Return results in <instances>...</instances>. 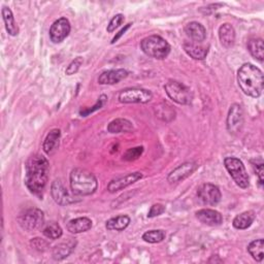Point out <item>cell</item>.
Wrapping results in <instances>:
<instances>
[{"mask_svg": "<svg viewBox=\"0 0 264 264\" xmlns=\"http://www.w3.org/2000/svg\"><path fill=\"white\" fill-rule=\"evenodd\" d=\"M60 139L61 131L59 129H53L49 132L43 144V149L47 155L51 156L56 153L60 145Z\"/></svg>", "mask_w": 264, "mask_h": 264, "instance_id": "17", "label": "cell"}, {"mask_svg": "<svg viewBox=\"0 0 264 264\" xmlns=\"http://www.w3.org/2000/svg\"><path fill=\"white\" fill-rule=\"evenodd\" d=\"M132 129H134V125L127 119H116L107 126L109 134H122V132H129Z\"/></svg>", "mask_w": 264, "mask_h": 264, "instance_id": "22", "label": "cell"}, {"mask_svg": "<svg viewBox=\"0 0 264 264\" xmlns=\"http://www.w3.org/2000/svg\"><path fill=\"white\" fill-rule=\"evenodd\" d=\"M43 233L46 237L50 239H58L62 236L63 230L61 226L56 222H49L45 224L43 228Z\"/></svg>", "mask_w": 264, "mask_h": 264, "instance_id": "29", "label": "cell"}, {"mask_svg": "<svg viewBox=\"0 0 264 264\" xmlns=\"http://www.w3.org/2000/svg\"><path fill=\"white\" fill-rule=\"evenodd\" d=\"M18 222L24 230L33 231L42 228L45 225V215L40 209H29L20 215Z\"/></svg>", "mask_w": 264, "mask_h": 264, "instance_id": "7", "label": "cell"}, {"mask_svg": "<svg viewBox=\"0 0 264 264\" xmlns=\"http://www.w3.org/2000/svg\"><path fill=\"white\" fill-rule=\"evenodd\" d=\"M51 194H52V197L55 200V202L62 206L72 204V203L80 201L79 199H76V197H73L69 193V191L67 190L65 185L60 180H55L53 182V184L51 186Z\"/></svg>", "mask_w": 264, "mask_h": 264, "instance_id": "9", "label": "cell"}, {"mask_svg": "<svg viewBox=\"0 0 264 264\" xmlns=\"http://www.w3.org/2000/svg\"><path fill=\"white\" fill-rule=\"evenodd\" d=\"M164 212H165V206H164L163 204H160V203L154 204V205H152L151 210L149 211L148 218H154V217L160 216V215H162Z\"/></svg>", "mask_w": 264, "mask_h": 264, "instance_id": "36", "label": "cell"}, {"mask_svg": "<svg viewBox=\"0 0 264 264\" xmlns=\"http://www.w3.org/2000/svg\"><path fill=\"white\" fill-rule=\"evenodd\" d=\"M143 52L154 59H165L171 53L169 44L159 35H150L144 39L141 43Z\"/></svg>", "mask_w": 264, "mask_h": 264, "instance_id": "4", "label": "cell"}, {"mask_svg": "<svg viewBox=\"0 0 264 264\" xmlns=\"http://www.w3.org/2000/svg\"><path fill=\"white\" fill-rule=\"evenodd\" d=\"M3 17H4V21H5V25L8 33L12 36L18 35L19 27L15 21V17L10 8H7V7L3 8Z\"/></svg>", "mask_w": 264, "mask_h": 264, "instance_id": "24", "label": "cell"}, {"mask_svg": "<svg viewBox=\"0 0 264 264\" xmlns=\"http://www.w3.org/2000/svg\"><path fill=\"white\" fill-rule=\"evenodd\" d=\"M253 167H254V171L256 173V175L258 176V180H259V183L260 185L262 186L263 185V174H264V169H263V162L261 161L260 163H255L253 164Z\"/></svg>", "mask_w": 264, "mask_h": 264, "instance_id": "37", "label": "cell"}, {"mask_svg": "<svg viewBox=\"0 0 264 264\" xmlns=\"http://www.w3.org/2000/svg\"><path fill=\"white\" fill-rule=\"evenodd\" d=\"M196 218L203 224L208 226H219L223 223L222 215L211 209H203L196 212Z\"/></svg>", "mask_w": 264, "mask_h": 264, "instance_id": "15", "label": "cell"}, {"mask_svg": "<svg viewBox=\"0 0 264 264\" xmlns=\"http://www.w3.org/2000/svg\"><path fill=\"white\" fill-rule=\"evenodd\" d=\"M97 179L87 169L74 168L70 174V187L72 193L79 196H88L97 190Z\"/></svg>", "mask_w": 264, "mask_h": 264, "instance_id": "3", "label": "cell"}, {"mask_svg": "<svg viewBox=\"0 0 264 264\" xmlns=\"http://www.w3.org/2000/svg\"><path fill=\"white\" fill-rule=\"evenodd\" d=\"M128 77V71L126 69H112L102 72L98 78V83L100 85H115L123 81Z\"/></svg>", "mask_w": 264, "mask_h": 264, "instance_id": "16", "label": "cell"}, {"mask_svg": "<svg viewBox=\"0 0 264 264\" xmlns=\"http://www.w3.org/2000/svg\"><path fill=\"white\" fill-rule=\"evenodd\" d=\"M158 109H159V111H158V117L163 118L164 115H167V116L171 117V119H175L176 111H175V109H174L171 105H168V104L165 103L164 106H161V105L158 106ZM167 121H168V119H167Z\"/></svg>", "mask_w": 264, "mask_h": 264, "instance_id": "34", "label": "cell"}, {"mask_svg": "<svg viewBox=\"0 0 264 264\" xmlns=\"http://www.w3.org/2000/svg\"><path fill=\"white\" fill-rule=\"evenodd\" d=\"M243 125V110L241 105L234 103L230 106L227 116V130L230 135H236Z\"/></svg>", "mask_w": 264, "mask_h": 264, "instance_id": "11", "label": "cell"}, {"mask_svg": "<svg viewBox=\"0 0 264 264\" xmlns=\"http://www.w3.org/2000/svg\"><path fill=\"white\" fill-rule=\"evenodd\" d=\"M130 25H131V24H127V25L125 26V28H123V29H122V30H121V31H120V32H119V33H118V34H117V35H116V36L112 39V41H111V44L116 43V42H117V41H118V40H119V39H120V37H121V36H122V35H123L125 32H126V30H127V29L130 27Z\"/></svg>", "mask_w": 264, "mask_h": 264, "instance_id": "39", "label": "cell"}, {"mask_svg": "<svg viewBox=\"0 0 264 264\" xmlns=\"http://www.w3.org/2000/svg\"><path fill=\"white\" fill-rule=\"evenodd\" d=\"M237 83L246 95L258 98L263 91V72L255 65L246 63L237 71Z\"/></svg>", "mask_w": 264, "mask_h": 264, "instance_id": "2", "label": "cell"}, {"mask_svg": "<svg viewBox=\"0 0 264 264\" xmlns=\"http://www.w3.org/2000/svg\"><path fill=\"white\" fill-rule=\"evenodd\" d=\"M184 50L191 58H193L195 60L205 59L208 56V53H209L206 48L196 45V44H193V43L184 44Z\"/></svg>", "mask_w": 264, "mask_h": 264, "instance_id": "26", "label": "cell"}, {"mask_svg": "<svg viewBox=\"0 0 264 264\" xmlns=\"http://www.w3.org/2000/svg\"><path fill=\"white\" fill-rule=\"evenodd\" d=\"M165 238V232L161 229L150 230L143 234V239L150 243H158L161 242Z\"/></svg>", "mask_w": 264, "mask_h": 264, "instance_id": "30", "label": "cell"}, {"mask_svg": "<svg viewBox=\"0 0 264 264\" xmlns=\"http://www.w3.org/2000/svg\"><path fill=\"white\" fill-rule=\"evenodd\" d=\"M185 33L193 42L201 43L206 37L205 28L198 22H190L185 26Z\"/></svg>", "mask_w": 264, "mask_h": 264, "instance_id": "18", "label": "cell"}, {"mask_svg": "<svg viewBox=\"0 0 264 264\" xmlns=\"http://www.w3.org/2000/svg\"><path fill=\"white\" fill-rule=\"evenodd\" d=\"M198 199L205 205H216L221 201L222 194L220 189L210 183L201 185L197 190Z\"/></svg>", "mask_w": 264, "mask_h": 264, "instance_id": "10", "label": "cell"}, {"mask_svg": "<svg viewBox=\"0 0 264 264\" xmlns=\"http://www.w3.org/2000/svg\"><path fill=\"white\" fill-rule=\"evenodd\" d=\"M248 50L255 59H257L260 62L263 61L264 46H263V41L261 39H251L248 42Z\"/></svg>", "mask_w": 264, "mask_h": 264, "instance_id": "27", "label": "cell"}, {"mask_svg": "<svg viewBox=\"0 0 264 264\" xmlns=\"http://www.w3.org/2000/svg\"><path fill=\"white\" fill-rule=\"evenodd\" d=\"M263 248H264V240L262 238H259L250 242V244L248 246V252L253 257V259H255L257 262H261L264 258Z\"/></svg>", "mask_w": 264, "mask_h": 264, "instance_id": "28", "label": "cell"}, {"mask_svg": "<svg viewBox=\"0 0 264 264\" xmlns=\"http://www.w3.org/2000/svg\"><path fill=\"white\" fill-rule=\"evenodd\" d=\"M70 23L66 18H60L53 23L50 29V39L54 44L62 43L70 33Z\"/></svg>", "mask_w": 264, "mask_h": 264, "instance_id": "12", "label": "cell"}, {"mask_svg": "<svg viewBox=\"0 0 264 264\" xmlns=\"http://www.w3.org/2000/svg\"><path fill=\"white\" fill-rule=\"evenodd\" d=\"M143 178V174L140 172L137 173H130L124 177L115 179L112 181H110L107 185V190L110 193H116L120 190H123L125 188H127L128 186L135 184L136 182H138L139 180H141Z\"/></svg>", "mask_w": 264, "mask_h": 264, "instance_id": "13", "label": "cell"}, {"mask_svg": "<svg viewBox=\"0 0 264 264\" xmlns=\"http://www.w3.org/2000/svg\"><path fill=\"white\" fill-rule=\"evenodd\" d=\"M152 98L153 93L143 88L125 89L119 94V101L122 103H147Z\"/></svg>", "mask_w": 264, "mask_h": 264, "instance_id": "8", "label": "cell"}, {"mask_svg": "<svg viewBox=\"0 0 264 264\" xmlns=\"http://www.w3.org/2000/svg\"><path fill=\"white\" fill-rule=\"evenodd\" d=\"M123 23H124V16L121 15V14L116 15V16L110 20V22H109L108 25H107V28H106L107 32H114V31H115L117 28H119Z\"/></svg>", "mask_w": 264, "mask_h": 264, "instance_id": "32", "label": "cell"}, {"mask_svg": "<svg viewBox=\"0 0 264 264\" xmlns=\"http://www.w3.org/2000/svg\"><path fill=\"white\" fill-rule=\"evenodd\" d=\"M129 224L130 218L126 215H121L107 220L105 223V227L109 231H122L126 229Z\"/></svg>", "mask_w": 264, "mask_h": 264, "instance_id": "25", "label": "cell"}, {"mask_svg": "<svg viewBox=\"0 0 264 264\" xmlns=\"http://www.w3.org/2000/svg\"><path fill=\"white\" fill-rule=\"evenodd\" d=\"M106 100H107V97L105 96V95H101L100 97H99V100L97 101V103L93 106V108H90V109H87V110H82L81 111V115L82 116H84V117H86L87 115H89L90 112H92V111H94V110H96V109H98V108H101L105 103H106Z\"/></svg>", "mask_w": 264, "mask_h": 264, "instance_id": "35", "label": "cell"}, {"mask_svg": "<svg viewBox=\"0 0 264 264\" xmlns=\"http://www.w3.org/2000/svg\"><path fill=\"white\" fill-rule=\"evenodd\" d=\"M255 218H256V216H255L254 212H252V211L243 212V213L237 215L233 219V222H232L233 227L236 229H240V230L247 229L253 224Z\"/></svg>", "mask_w": 264, "mask_h": 264, "instance_id": "23", "label": "cell"}, {"mask_svg": "<svg viewBox=\"0 0 264 264\" xmlns=\"http://www.w3.org/2000/svg\"><path fill=\"white\" fill-rule=\"evenodd\" d=\"M83 64V59L81 57H78L76 58L73 61H71L69 63V65L67 66L66 70H65V73L67 76H72L74 73H77L81 67V65Z\"/></svg>", "mask_w": 264, "mask_h": 264, "instance_id": "33", "label": "cell"}, {"mask_svg": "<svg viewBox=\"0 0 264 264\" xmlns=\"http://www.w3.org/2000/svg\"><path fill=\"white\" fill-rule=\"evenodd\" d=\"M224 165L238 187L241 189L249 187V177L241 160L236 157H227L224 159Z\"/></svg>", "mask_w": 264, "mask_h": 264, "instance_id": "5", "label": "cell"}, {"mask_svg": "<svg viewBox=\"0 0 264 264\" xmlns=\"http://www.w3.org/2000/svg\"><path fill=\"white\" fill-rule=\"evenodd\" d=\"M25 171V184L28 190L32 194L42 197L49 179L50 163L48 159L39 154L33 155L28 159Z\"/></svg>", "mask_w": 264, "mask_h": 264, "instance_id": "1", "label": "cell"}, {"mask_svg": "<svg viewBox=\"0 0 264 264\" xmlns=\"http://www.w3.org/2000/svg\"><path fill=\"white\" fill-rule=\"evenodd\" d=\"M76 247V241L69 239L67 241L61 242L60 244L56 246L53 250V258L57 261L63 260L65 258H67L73 251Z\"/></svg>", "mask_w": 264, "mask_h": 264, "instance_id": "21", "label": "cell"}, {"mask_svg": "<svg viewBox=\"0 0 264 264\" xmlns=\"http://www.w3.org/2000/svg\"><path fill=\"white\" fill-rule=\"evenodd\" d=\"M31 244H32V247H34L35 249H37L40 251H44L45 248L48 247V243L45 240H43L42 238H39V237L32 239Z\"/></svg>", "mask_w": 264, "mask_h": 264, "instance_id": "38", "label": "cell"}, {"mask_svg": "<svg viewBox=\"0 0 264 264\" xmlns=\"http://www.w3.org/2000/svg\"><path fill=\"white\" fill-rule=\"evenodd\" d=\"M165 92L167 96L175 102L179 104H189L192 101V93L191 90L185 86L184 84L175 81L169 80L165 86H164Z\"/></svg>", "mask_w": 264, "mask_h": 264, "instance_id": "6", "label": "cell"}, {"mask_svg": "<svg viewBox=\"0 0 264 264\" xmlns=\"http://www.w3.org/2000/svg\"><path fill=\"white\" fill-rule=\"evenodd\" d=\"M91 228H92V221L86 217H81V218L70 220L67 224V230L73 234L86 232Z\"/></svg>", "mask_w": 264, "mask_h": 264, "instance_id": "20", "label": "cell"}, {"mask_svg": "<svg viewBox=\"0 0 264 264\" xmlns=\"http://www.w3.org/2000/svg\"><path fill=\"white\" fill-rule=\"evenodd\" d=\"M198 167L197 163L195 162H185L178 167H176L167 177V181L169 183H178L181 181H184L189 176H191L196 168Z\"/></svg>", "mask_w": 264, "mask_h": 264, "instance_id": "14", "label": "cell"}, {"mask_svg": "<svg viewBox=\"0 0 264 264\" xmlns=\"http://www.w3.org/2000/svg\"><path fill=\"white\" fill-rule=\"evenodd\" d=\"M144 152V148L143 147H137V148H132L129 149L128 151H126V153L123 155V159L127 160V161H134L137 160L139 157H141V155Z\"/></svg>", "mask_w": 264, "mask_h": 264, "instance_id": "31", "label": "cell"}, {"mask_svg": "<svg viewBox=\"0 0 264 264\" xmlns=\"http://www.w3.org/2000/svg\"><path fill=\"white\" fill-rule=\"evenodd\" d=\"M219 39L225 48H231L235 43V30L229 23H225L219 28Z\"/></svg>", "mask_w": 264, "mask_h": 264, "instance_id": "19", "label": "cell"}]
</instances>
